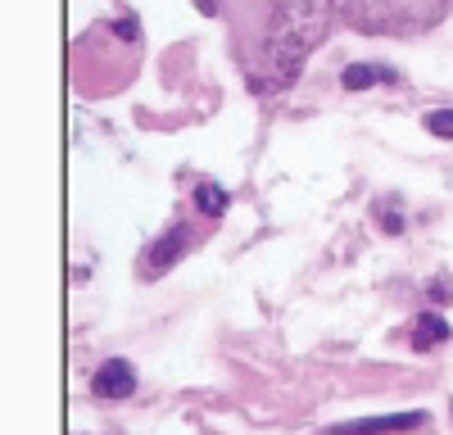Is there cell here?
Wrapping results in <instances>:
<instances>
[{
	"mask_svg": "<svg viewBox=\"0 0 453 435\" xmlns=\"http://www.w3.org/2000/svg\"><path fill=\"white\" fill-rule=\"evenodd\" d=\"M372 82H390V68H381V64H349L345 68V91H363Z\"/></svg>",
	"mask_w": 453,
	"mask_h": 435,
	"instance_id": "52a82bcc",
	"label": "cell"
},
{
	"mask_svg": "<svg viewBox=\"0 0 453 435\" xmlns=\"http://www.w3.org/2000/svg\"><path fill=\"white\" fill-rule=\"evenodd\" d=\"M426 132L453 141V109H431V114H426Z\"/></svg>",
	"mask_w": 453,
	"mask_h": 435,
	"instance_id": "9c48e42d",
	"label": "cell"
},
{
	"mask_svg": "<svg viewBox=\"0 0 453 435\" xmlns=\"http://www.w3.org/2000/svg\"><path fill=\"white\" fill-rule=\"evenodd\" d=\"M186 245H191V236H186V227H173L164 240H155L145 249V263H141V272L145 277H159V272H168L181 254H186Z\"/></svg>",
	"mask_w": 453,
	"mask_h": 435,
	"instance_id": "5b68a950",
	"label": "cell"
},
{
	"mask_svg": "<svg viewBox=\"0 0 453 435\" xmlns=\"http://www.w3.org/2000/svg\"><path fill=\"white\" fill-rule=\"evenodd\" d=\"M340 0H222L232 50L254 91H286L326 42Z\"/></svg>",
	"mask_w": 453,
	"mask_h": 435,
	"instance_id": "6da1fadb",
	"label": "cell"
},
{
	"mask_svg": "<svg viewBox=\"0 0 453 435\" xmlns=\"http://www.w3.org/2000/svg\"><path fill=\"white\" fill-rule=\"evenodd\" d=\"M431 300H435V304H449V300H453V286H449V281H431Z\"/></svg>",
	"mask_w": 453,
	"mask_h": 435,
	"instance_id": "30bf717a",
	"label": "cell"
},
{
	"mask_svg": "<svg viewBox=\"0 0 453 435\" xmlns=\"http://www.w3.org/2000/svg\"><path fill=\"white\" fill-rule=\"evenodd\" d=\"M196 204H200L204 218H218V213L226 209V191H218V187H200V191H196Z\"/></svg>",
	"mask_w": 453,
	"mask_h": 435,
	"instance_id": "ba28073f",
	"label": "cell"
},
{
	"mask_svg": "<svg viewBox=\"0 0 453 435\" xmlns=\"http://www.w3.org/2000/svg\"><path fill=\"white\" fill-rule=\"evenodd\" d=\"M453 10V0H340V19L358 32L412 36L435 27Z\"/></svg>",
	"mask_w": 453,
	"mask_h": 435,
	"instance_id": "7a4b0ae2",
	"label": "cell"
},
{
	"mask_svg": "<svg viewBox=\"0 0 453 435\" xmlns=\"http://www.w3.org/2000/svg\"><path fill=\"white\" fill-rule=\"evenodd\" d=\"M132 390H136V372H132V362H123V358L104 362V368H96V377H91V394L96 399H109V404L127 399Z\"/></svg>",
	"mask_w": 453,
	"mask_h": 435,
	"instance_id": "3957f363",
	"label": "cell"
},
{
	"mask_svg": "<svg viewBox=\"0 0 453 435\" xmlns=\"http://www.w3.org/2000/svg\"><path fill=\"white\" fill-rule=\"evenodd\" d=\"M426 426V413H395V417H363V422H345L331 426L322 435H390V431H418Z\"/></svg>",
	"mask_w": 453,
	"mask_h": 435,
	"instance_id": "277c9868",
	"label": "cell"
},
{
	"mask_svg": "<svg viewBox=\"0 0 453 435\" xmlns=\"http://www.w3.org/2000/svg\"><path fill=\"white\" fill-rule=\"evenodd\" d=\"M440 340H449V322L440 313H422L418 322H412V349H418V354L435 349Z\"/></svg>",
	"mask_w": 453,
	"mask_h": 435,
	"instance_id": "8992f818",
	"label": "cell"
}]
</instances>
